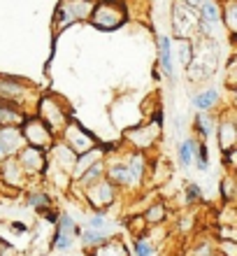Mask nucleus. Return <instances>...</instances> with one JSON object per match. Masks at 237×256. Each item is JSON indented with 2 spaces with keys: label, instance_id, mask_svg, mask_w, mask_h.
<instances>
[{
  "label": "nucleus",
  "instance_id": "1",
  "mask_svg": "<svg viewBox=\"0 0 237 256\" xmlns=\"http://www.w3.org/2000/svg\"><path fill=\"white\" fill-rule=\"evenodd\" d=\"M126 21V7L121 0H100L91 10V24L102 30H114Z\"/></svg>",
  "mask_w": 237,
  "mask_h": 256
},
{
  "label": "nucleus",
  "instance_id": "2",
  "mask_svg": "<svg viewBox=\"0 0 237 256\" xmlns=\"http://www.w3.org/2000/svg\"><path fill=\"white\" fill-rule=\"evenodd\" d=\"M91 10H93L91 0H63L58 12H56V21H58L56 26L63 28V26H68V24H75V21L88 19Z\"/></svg>",
  "mask_w": 237,
  "mask_h": 256
},
{
  "label": "nucleus",
  "instance_id": "3",
  "mask_svg": "<svg viewBox=\"0 0 237 256\" xmlns=\"http://www.w3.org/2000/svg\"><path fill=\"white\" fill-rule=\"evenodd\" d=\"M193 108L200 110V112H207L219 102V91L217 88H207V91H200V94L193 96Z\"/></svg>",
  "mask_w": 237,
  "mask_h": 256
},
{
  "label": "nucleus",
  "instance_id": "4",
  "mask_svg": "<svg viewBox=\"0 0 237 256\" xmlns=\"http://www.w3.org/2000/svg\"><path fill=\"white\" fill-rule=\"evenodd\" d=\"M158 63H161L163 72L172 74V47H170V38H161V42H158Z\"/></svg>",
  "mask_w": 237,
  "mask_h": 256
},
{
  "label": "nucleus",
  "instance_id": "5",
  "mask_svg": "<svg viewBox=\"0 0 237 256\" xmlns=\"http://www.w3.org/2000/svg\"><path fill=\"white\" fill-rule=\"evenodd\" d=\"M70 240H72V219H70L68 214H63L61 219V236H58V240H56V247L61 252L70 250Z\"/></svg>",
  "mask_w": 237,
  "mask_h": 256
},
{
  "label": "nucleus",
  "instance_id": "6",
  "mask_svg": "<svg viewBox=\"0 0 237 256\" xmlns=\"http://www.w3.org/2000/svg\"><path fill=\"white\" fill-rule=\"evenodd\" d=\"M0 140L5 142L7 152H14V149L21 147V142H23V135L19 130H14V128H2L0 130Z\"/></svg>",
  "mask_w": 237,
  "mask_h": 256
},
{
  "label": "nucleus",
  "instance_id": "7",
  "mask_svg": "<svg viewBox=\"0 0 237 256\" xmlns=\"http://www.w3.org/2000/svg\"><path fill=\"white\" fill-rule=\"evenodd\" d=\"M26 135H28V140L35 142V144H44V142L49 140V135H47V128L42 126L40 122H30L26 128Z\"/></svg>",
  "mask_w": 237,
  "mask_h": 256
},
{
  "label": "nucleus",
  "instance_id": "8",
  "mask_svg": "<svg viewBox=\"0 0 237 256\" xmlns=\"http://www.w3.org/2000/svg\"><path fill=\"white\" fill-rule=\"evenodd\" d=\"M0 94H7V96H12L14 98V94H23V84L21 82H16V80H0Z\"/></svg>",
  "mask_w": 237,
  "mask_h": 256
},
{
  "label": "nucleus",
  "instance_id": "9",
  "mask_svg": "<svg viewBox=\"0 0 237 256\" xmlns=\"http://www.w3.org/2000/svg\"><path fill=\"white\" fill-rule=\"evenodd\" d=\"M179 158H182V166H191L193 161V142L191 140H184L179 144Z\"/></svg>",
  "mask_w": 237,
  "mask_h": 256
},
{
  "label": "nucleus",
  "instance_id": "10",
  "mask_svg": "<svg viewBox=\"0 0 237 256\" xmlns=\"http://www.w3.org/2000/svg\"><path fill=\"white\" fill-rule=\"evenodd\" d=\"M0 122H2V124H19L21 122V114L16 112V110L0 105Z\"/></svg>",
  "mask_w": 237,
  "mask_h": 256
},
{
  "label": "nucleus",
  "instance_id": "11",
  "mask_svg": "<svg viewBox=\"0 0 237 256\" xmlns=\"http://www.w3.org/2000/svg\"><path fill=\"white\" fill-rule=\"evenodd\" d=\"M105 236H107V233H98L95 228H88V230H84V236H81V242H84V244L102 242V240H105Z\"/></svg>",
  "mask_w": 237,
  "mask_h": 256
},
{
  "label": "nucleus",
  "instance_id": "12",
  "mask_svg": "<svg viewBox=\"0 0 237 256\" xmlns=\"http://www.w3.org/2000/svg\"><path fill=\"white\" fill-rule=\"evenodd\" d=\"M128 166H116L114 168V172H112V175L116 177V180H121V182H130V180H133V177H130V172H128Z\"/></svg>",
  "mask_w": 237,
  "mask_h": 256
},
{
  "label": "nucleus",
  "instance_id": "13",
  "mask_svg": "<svg viewBox=\"0 0 237 256\" xmlns=\"http://www.w3.org/2000/svg\"><path fill=\"white\" fill-rule=\"evenodd\" d=\"M135 256H151V244L147 240L135 242Z\"/></svg>",
  "mask_w": 237,
  "mask_h": 256
},
{
  "label": "nucleus",
  "instance_id": "14",
  "mask_svg": "<svg viewBox=\"0 0 237 256\" xmlns=\"http://www.w3.org/2000/svg\"><path fill=\"white\" fill-rule=\"evenodd\" d=\"M221 133H224V140H221V144H224V147H231L233 138H235V135H233V126H231V124H226V126L221 128Z\"/></svg>",
  "mask_w": 237,
  "mask_h": 256
},
{
  "label": "nucleus",
  "instance_id": "15",
  "mask_svg": "<svg viewBox=\"0 0 237 256\" xmlns=\"http://www.w3.org/2000/svg\"><path fill=\"white\" fill-rule=\"evenodd\" d=\"M198 126H203V133H205V135L212 133V122H210V119H207L205 114H198Z\"/></svg>",
  "mask_w": 237,
  "mask_h": 256
},
{
  "label": "nucleus",
  "instance_id": "16",
  "mask_svg": "<svg viewBox=\"0 0 237 256\" xmlns=\"http://www.w3.org/2000/svg\"><path fill=\"white\" fill-rule=\"evenodd\" d=\"M228 26H231V30H235V2L228 5Z\"/></svg>",
  "mask_w": 237,
  "mask_h": 256
},
{
  "label": "nucleus",
  "instance_id": "17",
  "mask_svg": "<svg viewBox=\"0 0 237 256\" xmlns=\"http://www.w3.org/2000/svg\"><path fill=\"white\" fill-rule=\"evenodd\" d=\"M107 222L105 216H93L91 222H88V228H102V224Z\"/></svg>",
  "mask_w": 237,
  "mask_h": 256
},
{
  "label": "nucleus",
  "instance_id": "18",
  "mask_svg": "<svg viewBox=\"0 0 237 256\" xmlns=\"http://www.w3.org/2000/svg\"><path fill=\"white\" fill-rule=\"evenodd\" d=\"M100 175V166H93L91 168V175H86V180H93V177H98Z\"/></svg>",
  "mask_w": 237,
  "mask_h": 256
},
{
  "label": "nucleus",
  "instance_id": "19",
  "mask_svg": "<svg viewBox=\"0 0 237 256\" xmlns=\"http://www.w3.org/2000/svg\"><path fill=\"white\" fill-rule=\"evenodd\" d=\"M44 202V198L42 196H35V198H30V205H42Z\"/></svg>",
  "mask_w": 237,
  "mask_h": 256
},
{
  "label": "nucleus",
  "instance_id": "20",
  "mask_svg": "<svg viewBox=\"0 0 237 256\" xmlns=\"http://www.w3.org/2000/svg\"><path fill=\"white\" fill-rule=\"evenodd\" d=\"M9 154V152H7V147H5V142L0 140V158H2V156H7Z\"/></svg>",
  "mask_w": 237,
  "mask_h": 256
}]
</instances>
